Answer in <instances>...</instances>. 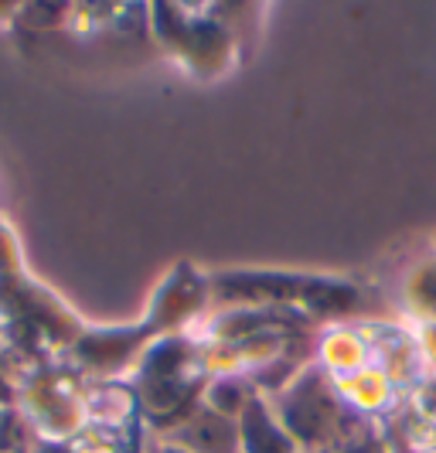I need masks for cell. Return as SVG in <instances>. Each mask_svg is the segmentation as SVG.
Returning a JSON list of instances; mask_svg holds the SVG:
<instances>
[{
    "instance_id": "cell-6",
    "label": "cell",
    "mask_w": 436,
    "mask_h": 453,
    "mask_svg": "<svg viewBox=\"0 0 436 453\" xmlns=\"http://www.w3.org/2000/svg\"><path fill=\"white\" fill-rule=\"evenodd\" d=\"M150 453H161V450H150Z\"/></svg>"
},
{
    "instance_id": "cell-1",
    "label": "cell",
    "mask_w": 436,
    "mask_h": 453,
    "mask_svg": "<svg viewBox=\"0 0 436 453\" xmlns=\"http://www.w3.org/2000/svg\"><path fill=\"white\" fill-rule=\"evenodd\" d=\"M338 416L341 409L324 388L317 372H307V379L297 382L287 395V430L303 447H317L324 440H331L338 433Z\"/></svg>"
},
{
    "instance_id": "cell-3",
    "label": "cell",
    "mask_w": 436,
    "mask_h": 453,
    "mask_svg": "<svg viewBox=\"0 0 436 453\" xmlns=\"http://www.w3.org/2000/svg\"><path fill=\"white\" fill-rule=\"evenodd\" d=\"M239 436H242L249 453H294L290 440L276 430L270 412L259 399H249L242 406V430H239Z\"/></svg>"
},
{
    "instance_id": "cell-4",
    "label": "cell",
    "mask_w": 436,
    "mask_h": 453,
    "mask_svg": "<svg viewBox=\"0 0 436 453\" xmlns=\"http://www.w3.org/2000/svg\"><path fill=\"white\" fill-rule=\"evenodd\" d=\"M413 296H416V303H419L423 311L436 314V266H430V270H423L419 276H416Z\"/></svg>"
},
{
    "instance_id": "cell-2",
    "label": "cell",
    "mask_w": 436,
    "mask_h": 453,
    "mask_svg": "<svg viewBox=\"0 0 436 453\" xmlns=\"http://www.w3.org/2000/svg\"><path fill=\"white\" fill-rule=\"evenodd\" d=\"M174 443L184 453H235L239 433L229 416H222V412H195L181 430L174 433Z\"/></svg>"
},
{
    "instance_id": "cell-5",
    "label": "cell",
    "mask_w": 436,
    "mask_h": 453,
    "mask_svg": "<svg viewBox=\"0 0 436 453\" xmlns=\"http://www.w3.org/2000/svg\"><path fill=\"white\" fill-rule=\"evenodd\" d=\"M161 453H184V450H178V447H167V450H161Z\"/></svg>"
}]
</instances>
